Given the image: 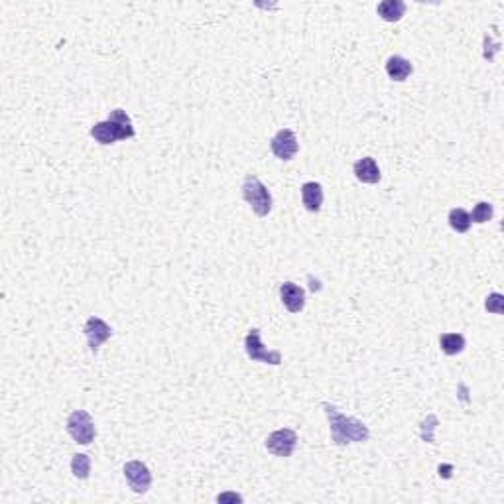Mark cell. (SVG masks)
Segmentation results:
<instances>
[{"mask_svg": "<svg viewBox=\"0 0 504 504\" xmlns=\"http://www.w3.org/2000/svg\"><path fill=\"white\" fill-rule=\"evenodd\" d=\"M321 408L327 414L329 419V428H331V441L335 445H347V443H362L371 438L369 428L362 424L361 419L345 416L339 412V408H335L331 404L324 402Z\"/></svg>", "mask_w": 504, "mask_h": 504, "instance_id": "1", "label": "cell"}, {"mask_svg": "<svg viewBox=\"0 0 504 504\" xmlns=\"http://www.w3.org/2000/svg\"><path fill=\"white\" fill-rule=\"evenodd\" d=\"M91 136L95 138V142L109 146V144L118 142V140L134 138V136H136V130H134L133 121H130V116L126 114V111L114 109V111L109 113L106 121L97 123L95 126L91 128Z\"/></svg>", "mask_w": 504, "mask_h": 504, "instance_id": "2", "label": "cell"}, {"mask_svg": "<svg viewBox=\"0 0 504 504\" xmlns=\"http://www.w3.org/2000/svg\"><path fill=\"white\" fill-rule=\"evenodd\" d=\"M242 199L247 201L248 205L252 207V211L257 213L258 217H268L272 211V195L268 188L258 180L257 176L248 173L245 181H242Z\"/></svg>", "mask_w": 504, "mask_h": 504, "instance_id": "3", "label": "cell"}, {"mask_svg": "<svg viewBox=\"0 0 504 504\" xmlns=\"http://www.w3.org/2000/svg\"><path fill=\"white\" fill-rule=\"evenodd\" d=\"M67 434L71 436V439L75 443H81V445H89L97 436V428L95 422L91 418V414L87 410H75L69 414L67 418Z\"/></svg>", "mask_w": 504, "mask_h": 504, "instance_id": "4", "label": "cell"}, {"mask_svg": "<svg viewBox=\"0 0 504 504\" xmlns=\"http://www.w3.org/2000/svg\"><path fill=\"white\" fill-rule=\"evenodd\" d=\"M245 351H247L250 361L266 362V364H282V352L280 351H266V347L260 341V329H250L245 337Z\"/></svg>", "mask_w": 504, "mask_h": 504, "instance_id": "5", "label": "cell"}, {"mask_svg": "<svg viewBox=\"0 0 504 504\" xmlns=\"http://www.w3.org/2000/svg\"><path fill=\"white\" fill-rule=\"evenodd\" d=\"M123 473L128 486L133 488L136 495H146V493L150 491V486H152V473H150V469L144 465L142 461H136V459H134V461L124 463Z\"/></svg>", "mask_w": 504, "mask_h": 504, "instance_id": "6", "label": "cell"}, {"mask_svg": "<svg viewBox=\"0 0 504 504\" xmlns=\"http://www.w3.org/2000/svg\"><path fill=\"white\" fill-rule=\"evenodd\" d=\"M264 445H266V449L272 455L292 457V453L295 451V445H297V434L290 428L276 429V431H272L268 436Z\"/></svg>", "mask_w": 504, "mask_h": 504, "instance_id": "7", "label": "cell"}, {"mask_svg": "<svg viewBox=\"0 0 504 504\" xmlns=\"http://www.w3.org/2000/svg\"><path fill=\"white\" fill-rule=\"evenodd\" d=\"M297 148H300L297 136H295L294 130H290V128L278 130V133L274 134V138L270 140V150H272V154L276 156L278 160H282V162L294 160V156L297 154Z\"/></svg>", "mask_w": 504, "mask_h": 504, "instance_id": "8", "label": "cell"}, {"mask_svg": "<svg viewBox=\"0 0 504 504\" xmlns=\"http://www.w3.org/2000/svg\"><path fill=\"white\" fill-rule=\"evenodd\" d=\"M83 331H85L87 343H89V349H91L93 355L99 352V347H101L106 339L113 337V327L106 324V321H103L101 317H95V315L87 319Z\"/></svg>", "mask_w": 504, "mask_h": 504, "instance_id": "9", "label": "cell"}, {"mask_svg": "<svg viewBox=\"0 0 504 504\" xmlns=\"http://www.w3.org/2000/svg\"><path fill=\"white\" fill-rule=\"evenodd\" d=\"M280 300L290 314H300L305 305V292L294 282H284L280 285Z\"/></svg>", "mask_w": 504, "mask_h": 504, "instance_id": "10", "label": "cell"}, {"mask_svg": "<svg viewBox=\"0 0 504 504\" xmlns=\"http://www.w3.org/2000/svg\"><path fill=\"white\" fill-rule=\"evenodd\" d=\"M352 171H355V178L362 183H369V185H374L379 183L382 178L381 170H379V164L374 162V158L371 156H364L361 160H357L355 166H352Z\"/></svg>", "mask_w": 504, "mask_h": 504, "instance_id": "11", "label": "cell"}, {"mask_svg": "<svg viewBox=\"0 0 504 504\" xmlns=\"http://www.w3.org/2000/svg\"><path fill=\"white\" fill-rule=\"evenodd\" d=\"M302 191V203L309 213H319L321 205H324V188L317 181H305L304 185L300 188Z\"/></svg>", "mask_w": 504, "mask_h": 504, "instance_id": "12", "label": "cell"}, {"mask_svg": "<svg viewBox=\"0 0 504 504\" xmlns=\"http://www.w3.org/2000/svg\"><path fill=\"white\" fill-rule=\"evenodd\" d=\"M412 71H414V66L410 63L406 57L391 56L386 59V73H388L392 81L402 83V81H406L412 75Z\"/></svg>", "mask_w": 504, "mask_h": 504, "instance_id": "13", "label": "cell"}, {"mask_svg": "<svg viewBox=\"0 0 504 504\" xmlns=\"http://www.w3.org/2000/svg\"><path fill=\"white\" fill-rule=\"evenodd\" d=\"M376 12L384 22H398L406 14V2L402 0H384L376 6Z\"/></svg>", "mask_w": 504, "mask_h": 504, "instance_id": "14", "label": "cell"}, {"mask_svg": "<svg viewBox=\"0 0 504 504\" xmlns=\"http://www.w3.org/2000/svg\"><path fill=\"white\" fill-rule=\"evenodd\" d=\"M439 347L441 351L453 357V355H459V352L465 349V337L461 333H443L439 337Z\"/></svg>", "mask_w": 504, "mask_h": 504, "instance_id": "15", "label": "cell"}, {"mask_svg": "<svg viewBox=\"0 0 504 504\" xmlns=\"http://www.w3.org/2000/svg\"><path fill=\"white\" fill-rule=\"evenodd\" d=\"M71 473L75 479H81V481L89 479V475H91V457L85 455V453H75L71 459Z\"/></svg>", "mask_w": 504, "mask_h": 504, "instance_id": "16", "label": "cell"}, {"mask_svg": "<svg viewBox=\"0 0 504 504\" xmlns=\"http://www.w3.org/2000/svg\"><path fill=\"white\" fill-rule=\"evenodd\" d=\"M449 225L455 233H467L471 228V217L465 209L455 207V209L449 211Z\"/></svg>", "mask_w": 504, "mask_h": 504, "instance_id": "17", "label": "cell"}, {"mask_svg": "<svg viewBox=\"0 0 504 504\" xmlns=\"http://www.w3.org/2000/svg\"><path fill=\"white\" fill-rule=\"evenodd\" d=\"M493 215H495V207H493L491 203H486V201L477 203L473 213H469L471 223H479V225H483V223H486V221L493 219Z\"/></svg>", "mask_w": 504, "mask_h": 504, "instance_id": "18", "label": "cell"}, {"mask_svg": "<svg viewBox=\"0 0 504 504\" xmlns=\"http://www.w3.org/2000/svg\"><path fill=\"white\" fill-rule=\"evenodd\" d=\"M485 307H486V312H491V314H496V315L504 314V297H503V294H496V292H495V294L486 295Z\"/></svg>", "mask_w": 504, "mask_h": 504, "instance_id": "19", "label": "cell"}, {"mask_svg": "<svg viewBox=\"0 0 504 504\" xmlns=\"http://www.w3.org/2000/svg\"><path fill=\"white\" fill-rule=\"evenodd\" d=\"M217 503H242V496L237 493H221L217 496Z\"/></svg>", "mask_w": 504, "mask_h": 504, "instance_id": "20", "label": "cell"}]
</instances>
